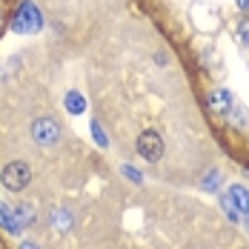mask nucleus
Returning <instances> with one entry per match:
<instances>
[{"mask_svg": "<svg viewBox=\"0 0 249 249\" xmlns=\"http://www.w3.org/2000/svg\"><path fill=\"white\" fill-rule=\"evenodd\" d=\"M40 26H43L40 12L35 9L32 0H23V3L18 6L15 18H12V29H15L18 35H35V32H40Z\"/></svg>", "mask_w": 249, "mask_h": 249, "instance_id": "1", "label": "nucleus"}, {"mask_svg": "<svg viewBox=\"0 0 249 249\" xmlns=\"http://www.w3.org/2000/svg\"><path fill=\"white\" fill-rule=\"evenodd\" d=\"M0 178H3V186H6L9 192H20L26 183L32 180V169L26 166L23 160H12L9 166H3Z\"/></svg>", "mask_w": 249, "mask_h": 249, "instance_id": "2", "label": "nucleus"}, {"mask_svg": "<svg viewBox=\"0 0 249 249\" xmlns=\"http://www.w3.org/2000/svg\"><path fill=\"white\" fill-rule=\"evenodd\" d=\"M224 206H226V215L232 221H241V215H247V209H249L247 186H229V192L224 195Z\"/></svg>", "mask_w": 249, "mask_h": 249, "instance_id": "3", "label": "nucleus"}, {"mask_svg": "<svg viewBox=\"0 0 249 249\" xmlns=\"http://www.w3.org/2000/svg\"><path fill=\"white\" fill-rule=\"evenodd\" d=\"M32 138H35L37 146H54L60 141V126L52 118H37L32 124Z\"/></svg>", "mask_w": 249, "mask_h": 249, "instance_id": "4", "label": "nucleus"}, {"mask_svg": "<svg viewBox=\"0 0 249 249\" xmlns=\"http://www.w3.org/2000/svg\"><path fill=\"white\" fill-rule=\"evenodd\" d=\"M138 155L143 160H149V163H158L163 158V138L158 132H143L138 138Z\"/></svg>", "mask_w": 249, "mask_h": 249, "instance_id": "5", "label": "nucleus"}, {"mask_svg": "<svg viewBox=\"0 0 249 249\" xmlns=\"http://www.w3.org/2000/svg\"><path fill=\"white\" fill-rule=\"evenodd\" d=\"M232 106H235V98H232L229 89H215V92L206 98V109H209L215 118H226V115L232 112Z\"/></svg>", "mask_w": 249, "mask_h": 249, "instance_id": "6", "label": "nucleus"}, {"mask_svg": "<svg viewBox=\"0 0 249 249\" xmlns=\"http://www.w3.org/2000/svg\"><path fill=\"white\" fill-rule=\"evenodd\" d=\"M0 229H6L9 235H18V232H20V226H18V221H15L12 206L3 203V200H0Z\"/></svg>", "mask_w": 249, "mask_h": 249, "instance_id": "7", "label": "nucleus"}, {"mask_svg": "<svg viewBox=\"0 0 249 249\" xmlns=\"http://www.w3.org/2000/svg\"><path fill=\"white\" fill-rule=\"evenodd\" d=\"M63 106L69 109V115H83V109H86V100L80 92H69L66 98H63Z\"/></svg>", "mask_w": 249, "mask_h": 249, "instance_id": "8", "label": "nucleus"}, {"mask_svg": "<svg viewBox=\"0 0 249 249\" xmlns=\"http://www.w3.org/2000/svg\"><path fill=\"white\" fill-rule=\"evenodd\" d=\"M52 224H54L57 232H69V229H72V215H69L66 209H54V212H52Z\"/></svg>", "mask_w": 249, "mask_h": 249, "instance_id": "9", "label": "nucleus"}, {"mask_svg": "<svg viewBox=\"0 0 249 249\" xmlns=\"http://www.w3.org/2000/svg\"><path fill=\"white\" fill-rule=\"evenodd\" d=\"M12 212H15V221H18V226H20V229L35 221V212H32V206H12Z\"/></svg>", "mask_w": 249, "mask_h": 249, "instance_id": "10", "label": "nucleus"}, {"mask_svg": "<svg viewBox=\"0 0 249 249\" xmlns=\"http://www.w3.org/2000/svg\"><path fill=\"white\" fill-rule=\"evenodd\" d=\"M229 121H232V126L244 129V126H249V112L244 109V106H232V112H229Z\"/></svg>", "mask_w": 249, "mask_h": 249, "instance_id": "11", "label": "nucleus"}, {"mask_svg": "<svg viewBox=\"0 0 249 249\" xmlns=\"http://www.w3.org/2000/svg\"><path fill=\"white\" fill-rule=\"evenodd\" d=\"M89 129H92V138H95V143H98L100 149H103V146H109V138H106V132H103V126H100L98 121H92Z\"/></svg>", "mask_w": 249, "mask_h": 249, "instance_id": "12", "label": "nucleus"}, {"mask_svg": "<svg viewBox=\"0 0 249 249\" xmlns=\"http://www.w3.org/2000/svg\"><path fill=\"white\" fill-rule=\"evenodd\" d=\"M218 180H221V175L212 169V172H209L206 178H203V180H200V186H203L206 192H215V189H218Z\"/></svg>", "mask_w": 249, "mask_h": 249, "instance_id": "13", "label": "nucleus"}, {"mask_svg": "<svg viewBox=\"0 0 249 249\" xmlns=\"http://www.w3.org/2000/svg\"><path fill=\"white\" fill-rule=\"evenodd\" d=\"M238 40H241L244 46H249V18L238 23Z\"/></svg>", "mask_w": 249, "mask_h": 249, "instance_id": "14", "label": "nucleus"}, {"mask_svg": "<svg viewBox=\"0 0 249 249\" xmlns=\"http://www.w3.org/2000/svg\"><path fill=\"white\" fill-rule=\"evenodd\" d=\"M121 172H124L126 178H129V180H132V183H141V180H143V175L138 172V169H132V166H124V169H121Z\"/></svg>", "mask_w": 249, "mask_h": 249, "instance_id": "15", "label": "nucleus"}, {"mask_svg": "<svg viewBox=\"0 0 249 249\" xmlns=\"http://www.w3.org/2000/svg\"><path fill=\"white\" fill-rule=\"evenodd\" d=\"M235 3H238V9H241V12H249V0H235Z\"/></svg>", "mask_w": 249, "mask_h": 249, "instance_id": "16", "label": "nucleus"}, {"mask_svg": "<svg viewBox=\"0 0 249 249\" xmlns=\"http://www.w3.org/2000/svg\"><path fill=\"white\" fill-rule=\"evenodd\" d=\"M20 249H37L35 244H20Z\"/></svg>", "mask_w": 249, "mask_h": 249, "instance_id": "17", "label": "nucleus"}, {"mask_svg": "<svg viewBox=\"0 0 249 249\" xmlns=\"http://www.w3.org/2000/svg\"><path fill=\"white\" fill-rule=\"evenodd\" d=\"M247 224H249V209H247Z\"/></svg>", "mask_w": 249, "mask_h": 249, "instance_id": "18", "label": "nucleus"}, {"mask_svg": "<svg viewBox=\"0 0 249 249\" xmlns=\"http://www.w3.org/2000/svg\"><path fill=\"white\" fill-rule=\"evenodd\" d=\"M0 23H3V20H0Z\"/></svg>", "mask_w": 249, "mask_h": 249, "instance_id": "19", "label": "nucleus"}]
</instances>
